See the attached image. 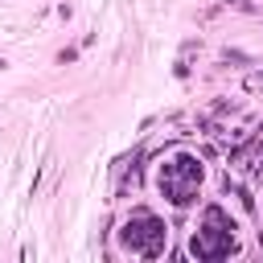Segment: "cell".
<instances>
[{
	"mask_svg": "<svg viewBox=\"0 0 263 263\" xmlns=\"http://www.w3.org/2000/svg\"><path fill=\"white\" fill-rule=\"evenodd\" d=\"M197 185H201V168H197L189 156L164 164V173H160V189H164L173 201H189V197L197 193Z\"/></svg>",
	"mask_w": 263,
	"mask_h": 263,
	"instance_id": "2",
	"label": "cell"
},
{
	"mask_svg": "<svg viewBox=\"0 0 263 263\" xmlns=\"http://www.w3.org/2000/svg\"><path fill=\"white\" fill-rule=\"evenodd\" d=\"M226 251H234V226H230L218 210H210V214H205V230L193 234V255L218 259V255H226Z\"/></svg>",
	"mask_w": 263,
	"mask_h": 263,
	"instance_id": "1",
	"label": "cell"
},
{
	"mask_svg": "<svg viewBox=\"0 0 263 263\" xmlns=\"http://www.w3.org/2000/svg\"><path fill=\"white\" fill-rule=\"evenodd\" d=\"M164 226L156 222V218H148V214H140L136 222H127V230H123V247L132 251V255H160L164 251Z\"/></svg>",
	"mask_w": 263,
	"mask_h": 263,
	"instance_id": "3",
	"label": "cell"
}]
</instances>
